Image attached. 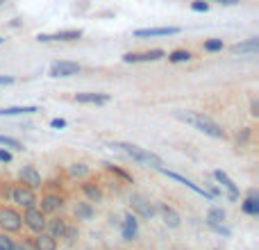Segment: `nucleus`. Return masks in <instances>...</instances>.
I'll return each instance as SVG.
<instances>
[{
	"label": "nucleus",
	"instance_id": "nucleus-1",
	"mask_svg": "<svg viewBox=\"0 0 259 250\" xmlns=\"http://www.w3.org/2000/svg\"><path fill=\"white\" fill-rule=\"evenodd\" d=\"M175 118L187 125H191L193 130L202 132L205 137H211V139H225V130L221 128L219 123L214 121L211 116H207L205 112H193V109H180L175 112Z\"/></svg>",
	"mask_w": 259,
	"mask_h": 250
},
{
	"label": "nucleus",
	"instance_id": "nucleus-2",
	"mask_svg": "<svg viewBox=\"0 0 259 250\" xmlns=\"http://www.w3.org/2000/svg\"><path fill=\"white\" fill-rule=\"evenodd\" d=\"M109 148H114V150H121L123 155H127L132 161H137V164L146 166V169H152V171H159L161 166H164V161H161V157H157L155 152L146 150V148H139L134 146V143H125V141H112L107 143Z\"/></svg>",
	"mask_w": 259,
	"mask_h": 250
},
{
	"label": "nucleus",
	"instance_id": "nucleus-3",
	"mask_svg": "<svg viewBox=\"0 0 259 250\" xmlns=\"http://www.w3.org/2000/svg\"><path fill=\"white\" fill-rule=\"evenodd\" d=\"M12 200L16 202L18 207H23V210H30V207H36V196H34V189H30V187H25V184H18V187H14L12 189Z\"/></svg>",
	"mask_w": 259,
	"mask_h": 250
},
{
	"label": "nucleus",
	"instance_id": "nucleus-4",
	"mask_svg": "<svg viewBox=\"0 0 259 250\" xmlns=\"http://www.w3.org/2000/svg\"><path fill=\"white\" fill-rule=\"evenodd\" d=\"M0 228L3 232H18L23 228V219L12 207H0Z\"/></svg>",
	"mask_w": 259,
	"mask_h": 250
},
{
	"label": "nucleus",
	"instance_id": "nucleus-5",
	"mask_svg": "<svg viewBox=\"0 0 259 250\" xmlns=\"http://www.w3.org/2000/svg\"><path fill=\"white\" fill-rule=\"evenodd\" d=\"M23 223H25V228L30 230V232L39 234L46 230V214L39 210V207H30V210H25V214L21 216Z\"/></svg>",
	"mask_w": 259,
	"mask_h": 250
},
{
	"label": "nucleus",
	"instance_id": "nucleus-6",
	"mask_svg": "<svg viewBox=\"0 0 259 250\" xmlns=\"http://www.w3.org/2000/svg\"><path fill=\"white\" fill-rule=\"evenodd\" d=\"M80 71H82V66L77 62H66V59H59V62H55L53 66H50L48 75L57 80V77H73V75H77Z\"/></svg>",
	"mask_w": 259,
	"mask_h": 250
},
{
	"label": "nucleus",
	"instance_id": "nucleus-7",
	"mask_svg": "<svg viewBox=\"0 0 259 250\" xmlns=\"http://www.w3.org/2000/svg\"><path fill=\"white\" fill-rule=\"evenodd\" d=\"M130 205H132V212L134 214H139L141 219H152L155 216V205H152L150 200H148L146 196H141V193H132V198H130Z\"/></svg>",
	"mask_w": 259,
	"mask_h": 250
},
{
	"label": "nucleus",
	"instance_id": "nucleus-8",
	"mask_svg": "<svg viewBox=\"0 0 259 250\" xmlns=\"http://www.w3.org/2000/svg\"><path fill=\"white\" fill-rule=\"evenodd\" d=\"M159 173H164L166 178H170V180H175V182H180V184H184L187 189H191L193 193H198V196H202V198H207V200H214V198L209 196V191L207 189H202V187H198V184H193L189 178H184V175H180V173H173V171H168L166 166H161L159 169Z\"/></svg>",
	"mask_w": 259,
	"mask_h": 250
},
{
	"label": "nucleus",
	"instance_id": "nucleus-9",
	"mask_svg": "<svg viewBox=\"0 0 259 250\" xmlns=\"http://www.w3.org/2000/svg\"><path fill=\"white\" fill-rule=\"evenodd\" d=\"M166 53L159 48L155 50H146V53H127L123 55V62L125 64H141V62H159V59H164Z\"/></svg>",
	"mask_w": 259,
	"mask_h": 250
},
{
	"label": "nucleus",
	"instance_id": "nucleus-10",
	"mask_svg": "<svg viewBox=\"0 0 259 250\" xmlns=\"http://www.w3.org/2000/svg\"><path fill=\"white\" fill-rule=\"evenodd\" d=\"M82 39V30H59L53 34H36L39 44H53V41H77Z\"/></svg>",
	"mask_w": 259,
	"mask_h": 250
},
{
	"label": "nucleus",
	"instance_id": "nucleus-11",
	"mask_svg": "<svg viewBox=\"0 0 259 250\" xmlns=\"http://www.w3.org/2000/svg\"><path fill=\"white\" fill-rule=\"evenodd\" d=\"M214 180L216 182L221 184V187L225 189V191H228V196H230V200H239V196H241V191H239V187L237 184H234V180L230 178L228 173H225V171H214Z\"/></svg>",
	"mask_w": 259,
	"mask_h": 250
},
{
	"label": "nucleus",
	"instance_id": "nucleus-12",
	"mask_svg": "<svg viewBox=\"0 0 259 250\" xmlns=\"http://www.w3.org/2000/svg\"><path fill=\"white\" fill-rule=\"evenodd\" d=\"M180 34V27L168 25V27H146V30H134L137 39H150V36H175Z\"/></svg>",
	"mask_w": 259,
	"mask_h": 250
},
{
	"label": "nucleus",
	"instance_id": "nucleus-13",
	"mask_svg": "<svg viewBox=\"0 0 259 250\" xmlns=\"http://www.w3.org/2000/svg\"><path fill=\"white\" fill-rule=\"evenodd\" d=\"M18 178H21V182L25 184V187H30V189H39L41 187V173L30 164L23 166V169L18 171Z\"/></svg>",
	"mask_w": 259,
	"mask_h": 250
},
{
	"label": "nucleus",
	"instance_id": "nucleus-14",
	"mask_svg": "<svg viewBox=\"0 0 259 250\" xmlns=\"http://www.w3.org/2000/svg\"><path fill=\"white\" fill-rule=\"evenodd\" d=\"M109 100H112L109 94H94V91L75 94V103H80V105H107Z\"/></svg>",
	"mask_w": 259,
	"mask_h": 250
},
{
	"label": "nucleus",
	"instance_id": "nucleus-15",
	"mask_svg": "<svg viewBox=\"0 0 259 250\" xmlns=\"http://www.w3.org/2000/svg\"><path fill=\"white\" fill-rule=\"evenodd\" d=\"M137 234H139V221L132 212H127L125 219H123V239L125 241H134Z\"/></svg>",
	"mask_w": 259,
	"mask_h": 250
},
{
	"label": "nucleus",
	"instance_id": "nucleus-16",
	"mask_svg": "<svg viewBox=\"0 0 259 250\" xmlns=\"http://www.w3.org/2000/svg\"><path fill=\"white\" fill-rule=\"evenodd\" d=\"M64 207V198L62 196H55V193H48V196L41 198V212L44 214H55Z\"/></svg>",
	"mask_w": 259,
	"mask_h": 250
},
{
	"label": "nucleus",
	"instance_id": "nucleus-17",
	"mask_svg": "<svg viewBox=\"0 0 259 250\" xmlns=\"http://www.w3.org/2000/svg\"><path fill=\"white\" fill-rule=\"evenodd\" d=\"M230 50H232V55H255L259 50V39H257V36H252V39H248V41L234 44Z\"/></svg>",
	"mask_w": 259,
	"mask_h": 250
},
{
	"label": "nucleus",
	"instance_id": "nucleus-18",
	"mask_svg": "<svg viewBox=\"0 0 259 250\" xmlns=\"http://www.w3.org/2000/svg\"><path fill=\"white\" fill-rule=\"evenodd\" d=\"M66 221L64 219H50V221H46V230L44 232H48L53 239H62L64 237V232H66Z\"/></svg>",
	"mask_w": 259,
	"mask_h": 250
},
{
	"label": "nucleus",
	"instance_id": "nucleus-19",
	"mask_svg": "<svg viewBox=\"0 0 259 250\" xmlns=\"http://www.w3.org/2000/svg\"><path fill=\"white\" fill-rule=\"evenodd\" d=\"M41 112L36 105H18V107H3L0 116H25V114H36Z\"/></svg>",
	"mask_w": 259,
	"mask_h": 250
},
{
	"label": "nucleus",
	"instance_id": "nucleus-20",
	"mask_svg": "<svg viewBox=\"0 0 259 250\" xmlns=\"http://www.w3.org/2000/svg\"><path fill=\"white\" fill-rule=\"evenodd\" d=\"M159 214H161V219H164V223L168 225V228H180V214L173 210L170 205H159Z\"/></svg>",
	"mask_w": 259,
	"mask_h": 250
},
{
	"label": "nucleus",
	"instance_id": "nucleus-21",
	"mask_svg": "<svg viewBox=\"0 0 259 250\" xmlns=\"http://www.w3.org/2000/svg\"><path fill=\"white\" fill-rule=\"evenodd\" d=\"M32 243L36 250H57V239H53L48 232H39Z\"/></svg>",
	"mask_w": 259,
	"mask_h": 250
},
{
	"label": "nucleus",
	"instance_id": "nucleus-22",
	"mask_svg": "<svg viewBox=\"0 0 259 250\" xmlns=\"http://www.w3.org/2000/svg\"><path fill=\"white\" fill-rule=\"evenodd\" d=\"M73 214H75L77 221H91L96 214L94 205L91 202H75V207H73Z\"/></svg>",
	"mask_w": 259,
	"mask_h": 250
},
{
	"label": "nucleus",
	"instance_id": "nucleus-23",
	"mask_svg": "<svg viewBox=\"0 0 259 250\" xmlns=\"http://www.w3.org/2000/svg\"><path fill=\"white\" fill-rule=\"evenodd\" d=\"M82 191H84V196L89 198V202H100L103 200V191H100V187L96 182H91V180L82 182Z\"/></svg>",
	"mask_w": 259,
	"mask_h": 250
},
{
	"label": "nucleus",
	"instance_id": "nucleus-24",
	"mask_svg": "<svg viewBox=\"0 0 259 250\" xmlns=\"http://www.w3.org/2000/svg\"><path fill=\"white\" fill-rule=\"evenodd\" d=\"M241 210L246 212V214H250V216H257L259 214V196H257V191L248 193V198L241 202Z\"/></svg>",
	"mask_w": 259,
	"mask_h": 250
},
{
	"label": "nucleus",
	"instance_id": "nucleus-25",
	"mask_svg": "<svg viewBox=\"0 0 259 250\" xmlns=\"http://www.w3.org/2000/svg\"><path fill=\"white\" fill-rule=\"evenodd\" d=\"M225 221V212L221 207H211L207 212V225H221Z\"/></svg>",
	"mask_w": 259,
	"mask_h": 250
},
{
	"label": "nucleus",
	"instance_id": "nucleus-26",
	"mask_svg": "<svg viewBox=\"0 0 259 250\" xmlns=\"http://www.w3.org/2000/svg\"><path fill=\"white\" fill-rule=\"evenodd\" d=\"M193 55L189 53V50H173V53H168V62L170 64H184V62H189Z\"/></svg>",
	"mask_w": 259,
	"mask_h": 250
},
{
	"label": "nucleus",
	"instance_id": "nucleus-27",
	"mask_svg": "<svg viewBox=\"0 0 259 250\" xmlns=\"http://www.w3.org/2000/svg\"><path fill=\"white\" fill-rule=\"evenodd\" d=\"M68 175H71V178H87V175H89V166L87 164H71L68 166Z\"/></svg>",
	"mask_w": 259,
	"mask_h": 250
},
{
	"label": "nucleus",
	"instance_id": "nucleus-28",
	"mask_svg": "<svg viewBox=\"0 0 259 250\" xmlns=\"http://www.w3.org/2000/svg\"><path fill=\"white\" fill-rule=\"evenodd\" d=\"M0 146L12 148V150H23L21 141H16V139H12V137H5V134H0Z\"/></svg>",
	"mask_w": 259,
	"mask_h": 250
},
{
	"label": "nucleus",
	"instance_id": "nucleus-29",
	"mask_svg": "<svg viewBox=\"0 0 259 250\" xmlns=\"http://www.w3.org/2000/svg\"><path fill=\"white\" fill-rule=\"evenodd\" d=\"M205 50L207 53H219V50H223V39H207Z\"/></svg>",
	"mask_w": 259,
	"mask_h": 250
},
{
	"label": "nucleus",
	"instance_id": "nucleus-30",
	"mask_svg": "<svg viewBox=\"0 0 259 250\" xmlns=\"http://www.w3.org/2000/svg\"><path fill=\"white\" fill-rule=\"evenodd\" d=\"M0 250H18L16 243H14V239L7 237V232L0 234Z\"/></svg>",
	"mask_w": 259,
	"mask_h": 250
},
{
	"label": "nucleus",
	"instance_id": "nucleus-31",
	"mask_svg": "<svg viewBox=\"0 0 259 250\" xmlns=\"http://www.w3.org/2000/svg\"><path fill=\"white\" fill-rule=\"evenodd\" d=\"M105 169H107V171H112V173H116L118 178H123V180H125V182H132V175L125 173V171H123V169H118V166H114V164H105Z\"/></svg>",
	"mask_w": 259,
	"mask_h": 250
},
{
	"label": "nucleus",
	"instance_id": "nucleus-32",
	"mask_svg": "<svg viewBox=\"0 0 259 250\" xmlns=\"http://www.w3.org/2000/svg\"><path fill=\"white\" fill-rule=\"evenodd\" d=\"M77 228H73V225H66V232H64L62 239H66V243H75L77 241Z\"/></svg>",
	"mask_w": 259,
	"mask_h": 250
},
{
	"label": "nucleus",
	"instance_id": "nucleus-33",
	"mask_svg": "<svg viewBox=\"0 0 259 250\" xmlns=\"http://www.w3.org/2000/svg\"><path fill=\"white\" fill-rule=\"evenodd\" d=\"M191 9L198 12V14H205V12H209V3H205V0H193Z\"/></svg>",
	"mask_w": 259,
	"mask_h": 250
},
{
	"label": "nucleus",
	"instance_id": "nucleus-34",
	"mask_svg": "<svg viewBox=\"0 0 259 250\" xmlns=\"http://www.w3.org/2000/svg\"><path fill=\"white\" fill-rule=\"evenodd\" d=\"M205 3H219V5H225V7H234V5H239L241 0H205Z\"/></svg>",
	"mask_w": 259,
	"mask_h": 250
},
{
	"label": "nucleus",
	"instance_id": "nucleus-35",
	"mask_svg": "<svg viewBox=\"0 0 259 250\" xmlns=\"http://www.w3.org/2000/svg\"><path fill=\"white\" fill-rule=\"evenodd\" d=\"M16 248H18V250H36V248H34V243L27 241V239H23L21 243H16Z\"/></svg>",
	"mask_w": 259,
	"mask_h": 250
},
{
	"label": "nucleus",
	"instance_id": "nucleus-36",
	"mask_svg": "<svg viewBox=\"0 0 259 250\" xmlns=\"http://www.w3.org/2000/svg\"><path fill=\"white\" fill-rule=\"evenodd\" d=\"M50 128L62 130V128H66V121H64V118H53V121H50Z\"/></svg>",
	"mask_w": 259,
	"mask_h": 250
},
{
	"label": "nucleus",
	"instance_id": "nucleus-37",
	"mask_svg": "<svg viewBox=\"0 0 259 250\" xmlns=\"http://www.w3.org/2000/svg\"><path fill=\"white\" fill-rule=\"evenodd\" d=\"M0 161H5V164H9V161H12V152L7 150V148H0Z\"/></svg>",
	"mask_w": 259,
	"mask_h": 250
},
{
	"label": "nucleus",
	"instance_id": "nucleus-38",
	"mask_svg": "<svg viewBox=\"0 0 259 250\" xmlns=\"http://www.w3.org/2000/svg\"><path fill=\"white\" fill-rule=\"evenodd\" d=\"M14 85V77L12 75H0V87H9Z\"/></svg>",
	"mask_w": 259,
	"mask_h": 250
},
{
	"label": "nucleus",
	"instance_id": "nucleus-39",
	"mask_svg": "<svg viewBox=\"0 0 259 250\" xmlns=\"http://www.w3.org/2000/svg\"><path fill=\"white\" fill-rule=\"evenodd\" d=\"M248 137H250V130H248V128H243V132H239V141H241V143H246V141H248Z\"/></svg>",
	"mask_w": 259,
	"mask_h": 250
},
{
	"label": "nucleus",
	"instance_id": "nucleus-40",
	"mask_svg": "<svg viewBox=\"0 0 259 250\" xmlns=\"http://www.w3.org/2000/svg\"><path fill=\"white\" fill-rule=\"evenodd\" d=\"M3 41H5V39H3V36H0V46H3Z\"/></svg>",
	"mask_w": 259,
	"mask_h": 250
}]
</instances>
